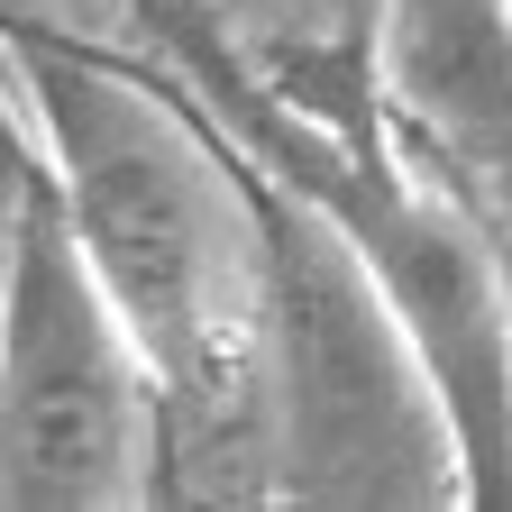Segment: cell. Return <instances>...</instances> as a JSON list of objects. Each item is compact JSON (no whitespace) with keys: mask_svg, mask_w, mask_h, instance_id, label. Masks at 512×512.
Segmentation results:
<instances>
[{"mask_svg":"<svg viewBox=\"0 0 512 512\" xmlns=\"http://www.w3.org/2000/svg\"><path fill=\"white\" fill-rule=\"evenodd\" d=\"M10 19H46V28H83V19H101L110 0H0Z\"/></svg>","mask_w":512,"mask_h":512,"instance_id":"cell-7","label":"cell"},{"mask_svg":"<svg viewBox=\"0 0 512 512\" xmlns=\"http://www.w3.org/2000/svg\"><path fill=\"white\" fill-rule=\"evenodd\" d=\"M37 192V138H28V110H19V83L0 92V220Z\"/></svg>","mask_w":512,"mask_h":512,"instance_id":"cell-6","label":"cell"},{"mask_svg":"<svg viewBox=\"0 0 512 512\" xmlns=\"http://www.w3.org/2000/svg\"><path fill=\"white\" fill-rule=\"evenodd\" d=\"M256 174V494L284 503H467L458 439L412 339L357 275L348 238L293 183Z\"/></svg>","mask_w":512,"mask_h":512,"instance_id":"cell-2","label":"cell"},{"mask_svg":"<svg viewBox=\"0 0 512 512\" xmlns=\"http://www.w3.org/2000/svg\"><path fill=\"white\" fill-rule=\"evenodd\" d=\"M0 238H10V220H0Z\"/></svg>","mask_w":512,"mask_h":512,"instance_id":"cell-8","label":"cell"},{"mask_svg":"<svg viewBox=\"0 0 512 512\" xmlns=\"http://www.w3.org/2000/svg\"><path fill=\"white\" fill-rule=\"evenodd\" d=\"M165 494V412L46 183L0 238V512H119Z\"/></svg>","mask_w":512,"mask_h":512,"instance_id":"cell-4","label":"cell"},{"mask_svg":"<svg viewBox=\"0 0 512 512\" xmlns=\"http://www.w3.org/2000/svg\"><path fill=\"white\" fill-rule=\"evenodd\" d=\"M229 110L247 119L256 165L293 183L348 238L357 275L412 339L430 394L448 412V439H458L467 503H512V311H503V275H494L476 220L458 211V192L403 138L348 128L293 92L229 83Z\"/></svg>","mask_w":512,"mask_h":512,"instance_id":"cell-3","label":"cell"},{"mask_svg":"<svg viewBox=\"0 0 512 512\" xmlns=\"http://www.w3.org/2000/svg\"><path fill=\"white\" fill-rule=\"evenodd\" d=\"M384 119L476 220L512 311V0H384Z\"/></svg>","mask_w":512,"mask_h":512,"instance_id":"cell-5","label":"cell"},{"mask_svg":"<svg viewBox=\"0 0 512 512\" xmlns=\"http://www.w3.org/2000/svg\"><path fill=\"white\" fill-rule=\"evenodd\" d=\"M0 46L37 138V183L156 384L165 467H192L174 494H256V174L220 156L183 92L83 46V28L19 19Z\"/></svg>","mask_w":512,"mask_h":512,"instance_id":"cell-1","label":"cell"}]
</instances>
